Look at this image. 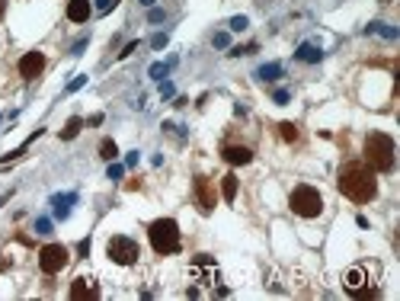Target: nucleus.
Listing matches in <instances>:
<instances>
[{
    "instance_id": "nucleus-1",
    "label": "nucleus",
    "mask_w": 400,
    "mask_h": 301,
    "mask_svg": "<svg viewBox=\"0 0 400 301\" xmlns=\"http://www.w3.org/2000/svg\"><path fill=\"white\" fill-rule=\"evenodd\" d=\"M339 192L349 199V202H359V205H365L378 196V179H374V170L368 164L362 160H349L343 164V170H339V179H336Z\"/></svg>"
},
{
    "instance_id": "nucleus-2",
    "label": "nucleus",
    "mask_w": 400,
    "mask_h": 301,
    "mask_svg": "<svg viewBox=\"0 0 400 301\" xmlns=\"http://www.w3.org/2000/svg\"><path fill=\"white\" fill-rule=\"evenodd\" d=\"M365 164L378 173L394 170V138L384 131H371L365 138Z\"/></svg>"
},
{
    "instance_id": "nucleus-3",
    "label": "nucleus",
    "mask_w": 400,
    "mask_h": 301,
    "mask_svg": "<svg viewBox=\"0 0 400 301\" xmlns=\"http://www.w3.org/2000/svg\"><path fill=\"white\" fill-rule=\"evenodd\" d=\"M148 237H151V247L157 250V253H163V257L179 250V224H176L173 218H157V221H151Z\"/></svg>"
},
{
    "instance_id": "nucleus-4",
    "label": "nucleus",
    "mask_w": 400,
    "mask_h": 301,
    "mask_svg": "<svg viewBox=\"0 0 400 301\" xmlns=\"http://www.w3.org/2000/svg\"><path fill=\"white\" fill-rule=\"evenodd\" d=\"M292 212L301 218H317L323 212V199L314 186H295L292 189Z\"/></svg>"
},
{
    "instance_id": "nucleus-5",
    "label": "nucleus",
    "mask_w": 400,
    "mask_h": 301,
    "mask_svg": "<svg viewBox=\"0 0 400 301\" xmlns=\"http://www.w3.org/2000/svg\"><path fill=\"white\" fill-rule=\"evenodd\" d=\"M106 253L112 263H119V266H131V263H138L141 257V247L135 244L131 237L125 234H115V237H109V244H106Z\"/></svg>"
},
{
    "instance_id": "nucleus-6",
    "label": "nucleus",
    "mask_w": 400,
    "mask_h": 301,
    "mask_svg": "<svg viewBox=\"0 0 400 301\" xmlns=\"http://www.w3.org/2000/svg\"><path fill=\"white\" fill-rule=\"evenodd\" d=\"M67 260H70V253H67V247H61V244H48V247L39 250V266H42V272H48V275L61 272V269L67 266Z\"/></svg>"
},
{
    "instance_id": "nucleus-7",
    "label": "nucleus",
    "mask_w": 400,
    "mask_h": 301,
    "mask_svg": "<svg viewBox=\"0 0 400 301\" xmlns=\"http://www.w3.org/2000/svg\"><path fill=\"white\" fill-rule=\"evenodd\" d=\"M365 282H368V272L362 269V266L349 269L343 275V288H346L349 295H356V298H378V292H374V288H365Z\"/></svg>"
},
{
    "instance_id": "nucleus-8",
    "label": "nucleus",
    "mask_w": 400,
    "mask_h": 301,
    "mask_svg": "<svg viewBox=\"0 0 400 301\" xmlns=\"http://www.w3.org/2000/svg\"><path fill=\"white\" fill-rule=\"evenodd\" d=\"M45 71V55L42 52H26L19 58V77H26V80H35Z\"/></svg>"
},
{
    "instance_id": "nucleus-9",
    "label": "nucleus",
    "mask_w": 400,
    "mask_h": 301,
    "mask_svg": "<svg viewBox=\"0 0 400 301\" xmlns=\"http://www.w3.org/2000/svg\"><path fill=\"white\" fill-rule=\"evenodd\" d=\"M196 202H199V209H202L205 215L215 209L218 196H215V186H211V179H208V176H196Z\"/></svg>"
},
{
    "instance_id": "nucleus-10",
    "label": "nucleus",
    "mask_w": 400,
    "mask_h": 301,
    "mask_svg": "<svg viewBox=\"0 0 400 301\" xmlns=\"http://www.w3.org/2000/svg\"><path fill=\"white\" fill-rule=\"evenodd\" d=\"M70 298L74 301H83V298H100V285H96L93 279H74L70 282Z\"/></svg>"
},
{
    "instance_id": "nucleus-11",
    "label": "nucleus",
    "mask_w": 400,
    "mask_h": 301,
    "mask_svg": "<svg viewBox=\"0 0 400 301\" xmlns=\"http://www.w3.org/2000/svg\"><path fill=\"white\" fill-rule=\"evenodd\" d=\"M221 157H224L227 164H234V167H244V164L253 160V151L244 148V144H227V148L221 151Z\"/></svg>"
},
{
    "instance_id": "nucleus-12",
    "label": "nucleus",
    "mask_w": 400,
    "mask_h": 301,
    "mask_svg": "<svg viewBox=\"0 0 400 301\" xmlns=\"http://www.w3.org/2000/svg\"><path fill=\"white\" fill-rule=\"evenodd\" d=\"M90 13H93L90 0H67V19L70 22H87Z\"/></svg>"
},
{
    "instance_id": "nucleus-13",
    "label": "nucleus",
    "mask_w": 400,
    "mask_h": 301,
    "mask_svg": "<svg viewBox=\"0 0 400 301\" xmlns=\"http://www.w3.org/2000/svg\"><path fill=\"white\" fill-rule=\"evenodd\" d=\"M77 202V192H67V196H52V205H55V218H67L70 215V205Z\"/></svg>"
},
{
    "instance_id": "nucleus-14",
    "label": "nucleus",
    "mask_w": 400,
    "mask_h": 301,
    "mask_svg": "<svg viewBox=\"0 0 400 301\" xmlns=\"http://www.w3.org/2000/svg\"><path fill=\"white\" fill-rule=\"evenodd\" d=\"M295 58L298 61H304V64H317V61H323V52L317 45H311V42H304V45H298V52H295Z\"/></svg>"
},
{
    "instance_id": "nucleus-15",
    "label": "nucleus",
    "mask_w": 400,
    "mask_h": 301,
    "mask_svg": "<svg viewBox=\"0 0 400 301\" xmlns=\"http://www.w3.org/2000/svg\"><path fill=\"white\" fill-rule=\"evenodd\" d=\"M256 77H260V80H278V77H282V64H278V61L263 64V67L256 71Z\"/></svg>"
},
{
    "instance_id": "nucleus-16",
    "label": "nucleus",
    "mask_w": 400,
    "mask_h": 301,
    "mask_svg": "<svg viewBox=\"0 0 400 301\" xmlns=\"http://www.w3.org/2000/svg\"><path fill=\"white\" fill-rule=\"evenodd\" d=\"M80 128H83V119H67V125L61 128V141H70V138H77L80 135Z\"/></svg>"
},
{
    "instance_id": "nucleus-17",
    "label": "nucleus",
    "mask_w": 400,
    "mask_h": 301,
    "mask_svg": "<svg viewBox=\"0 0 400 301\" xmlns=\"http://www.w3.org/2000/svg\"><path fill=\"white\" fill-rule=\"evenodd\" d=\"M221 192H224V202H234V196H237V176L234 173H227L221 179Z\"/></svg>"
},
{
    "instance_id": "nucleus-18",
    "label": "nucleus",
    "mask_w": 400,
    "mask_h": 301,
    "mask_svg": "<svg viewBox=\"0 0 400 301\" xmlns=\"http://www.w3.org/2000/svg\"><path fill=\"white\" fill-rule=\"evenodd\" d=\"M278 135H282V141H298V125L295 122H278Z\"/></svg>"
},
{
    "instance_id": "nucleus-19",
    "label": "nucleus",
    "mask_w": 400,
    "mask_h": 301,
    "mask_svg": "<svg viewBox=\"0 0 400 301\" xmlns=\"http://www.w3.org/2000/svg\"><path fill=\"white\" fill-rule=\"evenodd\" d=\"M365 32H381L384 39H397V29H394V26H387V22H371Z\"/></svg>"
},
{
    "instance_id": "nucleus-20",
    "label": "nucleus",
    "mask_w": 400,
    "mask_h": 301,
    "mask_svg": "<svg viewBox=\"0 0 400 301\" xmlns=\"http://www.w3.org/2000/svg\"><path fill=\"white\" fill-rule=\"evenodd\" d=\"M173 64H176V58H170L167 64H151V71H148V74H151L154 80H163V77H167V71L173 67Z\"/></svg>"
},
{
    "instance_id": "nucleus-21",
    "label": "nucleus",
    "mask_w": 400,
    "mask_h": 301,
    "mask_svg": "<svg viewBox=\"0 0 400 301\" xmlns=\"http://www.w3.org/2000/svg\"><path fill=\"white\" fill-rule=\"evenodd\" d=\"M100 154H103L106 160H115V157H119V148H115V141H112V138H106V141L100 144Z\"/></svg>"
},
{
    "instance_id": "nucleus-22",
    "label": "nucleus",
    "mask_w": 400,
    "mask_h": 301,
    "mask_svg": "<svg viewBox=\"0 0 400 301\" xmlns=\"http://www.w3.org/2000/svg\"><path fill=\"white\" fill-rule=\"evenodd\" d=\"M227 26H231L234 32H244V29L250 26V19H247V16H231V22H227Z\"/></svg>"
},
{
    "instance_id": "nucleus-23",
    "label": "nucleus",
    "mask_w": 400,
    "mask_h": 301,
    "mask_svg": "<svg viewBox=\"0 0 400 301\" xmlns=\"http://www.w3.org/2000/svg\"><path fill=\"white\" fill-rule=\"evenodd\" d=\"M35 234H52V218H35Z\"/></svg>"
},
{
    "instance_id": "nucleus-24",
    "label": "nucleus",
    "mask_w": 400,
    "mask_h": 301,
    "mask_svg": "<svg viewBox=\"0 0 400 301\" xmlns=\"http://www.w3.org/2000/svg\"><path fill=\"white\" fill-rule=\"evenodd\" d=\"M215 48H227V45H231V35H227V32H215Z\"/></svg>"
},
{
    "instance_id": "nucleus-25",
    "label": "nucleus",
    "mask_w": 400,
    "mask_h": 301,
    "mask_svg": "<svg viewBox=\"0 0 400 301\" xmlns=\"http://www.w3.org/2000/svg\"><path fill=\"white\" fill-rule=\"evenodd\" d=\"M83 83H87V74H77L74 80H70V83H67V93H77V90L83 87Z\"/></svg>"
},
{
    "instance_id": "nucleus-26",
    "label": "nucleus",
    "mask_w": 400,
    "mask_h": 301,
    "mask_svg": "<svg viewBox=\"0 0 400 301\" xmlns=\"http://www.w3.org/2000/svg\"><path fill=\"white\" fill-rule=\"evenodd\" d=\"M125 176V167L122 164H109V179H122Z\"/></svg>"
},
{
    "instance_id": "nucleus-27",
    "label": "nucleus",
    "mask_w": 400,
    "mask_h": 301,
    "mask_svg": "<svg viewBox=\"0 0 400 301\" xmlns=\"http://www.w3.org/2000/svg\"><path fill=\"white\" fill-rule=\"evenodd\" d=\"M173 93H176V87H173L170 80H163V83H160V96H163V100H170Z\"/></svg>"
},
{
    "instance_id": "nucleus-28",
    "label": "nucleus",
    "mask_w": 400,
    "mask_h": 301,
    "mask_svg": "<svg viewBox=\"0 0 400 301\" xmlns=\"http://www.w3.org/2000/svg\"><path fill=\"white\" fill-rule=\"evenodd\" d=\"M115 4H119V0H100V4H96V10H100V13H109Z\"/></svg>"
},
{
    "instance_id": "nucleus-29",
    "label": "nucleus",
    "mask_w": 400,
    "mask_h": 301,
    "mask_svg": "<svg viewBox=\"0 0 400 301\" xmlns=\"http://www.w3.org/2000/svg\"><path fill=\"white\" fill-rule=\"evenodd\" d=\"M272 100H275L278 106H285V103H288V90H275V93H272Z\"/></svg>"
},
{
    "instance_id": "nucleus-30",
    "label": "nucleus",
    "mask_w": 400,
    "mask_h": 301,
    "mask_svg": "<svg viewBox=\"0 0 400 301\" xmlns=\"http://www.w3.org/2000/svg\"><path fill=\"white\" fill-rule=\"evenodd\" d=\"M151 45H154V48H163V45H167V32H157L154 39H151Z\"/></svg>"
},
{
    "instance_id": "nucleus-31",
    "label": "nucleus",
    "mask_w": 400,
    "mask_h": 301,
    "mask_svg": "<svg viewBox=\"0 0 400 301\" xmlns=\"http://www.w3.org/2000/svg\"><path fill=\"white\" fill-rule=\"evenodd\" d=\"M131 52H138V42H128V45L122 48V52H119V58H128Z\"/></svg>"
},
{
    "instance_id": "nucleus-32",
    "label": "nucleus",
    "mask_w": 400,
    "mask_h": 301,
    "mask_svg": "<svg viewBox=\"0 0 400 301\" xmlns=\"http://www.w3.org/2000/svg\"><path fill=\"white\" fill-rule=\"evenodd\" d=\"M148 19H151V22H163V10H157V7H154L151 13H148Z\"/></svg>"
},
{
    "instance_id": "nucleus-33",
    "label": "nucleus",
    "mask_w": 400,
    "mask_h": 301,
    "mask_svg": "<svg viewBox=\"0 0 400 301\" xmlns=\"http://www.w3.org/2000/svg\"><path fill=\"white\" fill-rule=\"evenodd\" d=\"M77 253H80V257H87V253H90V237H87V240H80V247H77Z\"/></svg>"
},
{
    "instance_id": "nucleus-34",
    "label": "nucleus",
    "mask_w": 400,
    "mask_h": 301,
    "mask_svg": "<svg viewBox=\"0 0 400 301\" xmlns=\"http://www.w3.org/2000/svg\"><path fill=\"white\" fill-rule=\"evenodd\" d=\"M135 164H138V151H131L128 157H125V167H135Z\"/></svg>"
},
{
    "instance_id": "nucleus-35",
    "label": "nucleus",
    "mask_w": 400,
    "mask_h": 301,
    "mask_svg": "<svg viewBox=\"0 0 400 301\" xmlns=\"http://www.w3.org/2000/svg\"><path fill=\"white\" fill-rule=\"evenodd\" d=\"M83 48H87V39H80V42L74 45V52H70V55H80V52H83Z\"/></svg>"
},
{
    "instance_id": "nucleus-36",
    "label": "nucleus",
    "mask_w": 400,
    "mask_h": 301,
    "mask_svg": "<svg viewBox=\"0 0 400 301\" xmlns=\"http://www.w3.org/2000/svg\"><path fill=\"white\" fill-rule=\"evenodd\" d=\"M0 19H4V0H0Z\"/></svg>"
},
{
    "instance_id": "nucleus-37",
    "label": "nucleus",
    "mask_w": 400,
    "mask_h": 301,
    "mask_svg": "<svg viewBox=\"0 0 400 301\" xmlns=\"http://www.w3.org/2000/svg\"><path fill=\"white\" fill-rule=\"evenodd\" d=\"M141 4H144V7H151V4H154V0H141Z\"/></svg>"
}]
</instances>
